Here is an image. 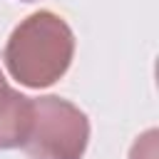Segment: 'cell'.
<instances>
[{
    "label": "cell",
    "instance_id": "obj_3",
    "mask_svg": "<svg viewBox=\"0 0 159 159\" xmlns=\"http://www.w3.org/2000/svg\"><path fill=\"white\" fill-rule=\"evenodd\" d=\"M32 124V97L0 84V149L22 147Z\"/></svg>",
    "mask_w": 159,
    "mask_h": 159
},
{
    "label": "cell",
    "instance_id": "obj_6",
    "mask_svg": "<svg viewBox=\"0 0 159 159\" xmlns=\"http://www.w3.org/2000/svg\"><path fill=\"white\" fill-rule=\"evenodd\" d=\"M22 2H32V0H22Z\"/></svg>",
    "mask_w": 159,
    "mask_h": 159
},
{
    "label": "cell",
    "instance_id": "obj_5",
    "mask_svg": "<svg viewBox=\"0 0 159 159\" xmlns=\"http://www.w3.org/2000/svg\"><path fill=\"white\" fill-rule=\"evenodd\" d=\"M5 82H7V80H5V75L0 72V84H5Z\"/></svg>",
    "mask_w": 159,
    "mask_h": 159
},
{
    "label": "cell",
    "instance_id": "obj_4",
    "mask_svg": "<svg viewBox=\"0 0 159 159\" xmlns=\"http://www.w3.org/2000/svg\"><path fill=\"white\" fill-rule=\"evenodd\" d=\"M129 159H157V129H149L142 137H137Z\"/></svg>",
    "mask_w": 159,
    "mask_h": 159
},
{
    "label": "cell",
    "instance_id": "obj_1",
    "mask_svg": "<svg viewBox=\"0 0 159 159\" xmlns=\"http://www.w3.org/2000/svg\"><path fill=\"white\" fill-rule=\"evenodd\" d=\"M75 57V32L52 10H37L10 32L2 62L12 80L30 89L55 84Z\"/></svg>",
    "mask_w": 159,
    "mask_h": 159
},
{
    "label": "cell",
    "instance_id": "obj_2",
    "mask_svg": "<svg viewBox=\"0 0 159 159\" xmlns=\"http://www.w3.org/2000/svg\"><path fill=\"white\" fill-rule=\"evenodd\" d=\"M89 144L87 114L57 94L32 99V124L22 144L30 159H82Z\"/></svg>",
    "mask_w": 159,
    "mask_h": 159
}]
</instances>
